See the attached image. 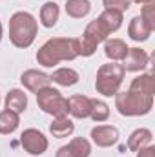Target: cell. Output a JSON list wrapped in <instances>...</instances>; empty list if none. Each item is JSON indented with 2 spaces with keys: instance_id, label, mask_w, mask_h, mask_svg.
<instances>
[{
  "instance_id": "obj_25",
  "label": "cell",
  "mask_w": 155,
  "mask_h": 157,
  "mask_svg": "<svg viewBox=\"0 0 155 157\" xmlns=\"http://www.w3.org/2000/svg\"><path fill=\"white\" fill-rule=\"evenodd\" d=\"M104 9H112V11H119V13H126L131 6V0H102Z\"/></svg>"
},
{
  "instance_id": "obj_27",
  "label": "cell",
  "mask_w": 155,
  "mask_h": 157,
  "mask_svg": "<svg viewBox=\"0 0 155 157\" xmlns=\"http://www.w3.org/2000/svg\"><path fill=\"white\" fill-rule=\"evenodd\" d=\"M55 157H77V155H75V152H73L68 144H64V146H60V148L57 150Z\"/></svg>"
},
{
  "instance_id": "obj_15",
  "label": "cell",
  "mask_w": 155,
  "mask_h": 157,
  "mask_svg": "<svg viewBox=\"0 0 155 157\" xmlns=\"http://www.w3.org/2000/svg\"><path fill=\"white\" fill-rule=\"evenodd\" d=\"M73 132H75V124L70 117H53V122L49 124V133L55 139L71 137Z\"/></svg>"
},
{
  "instance_id": "obj_1",
  "label": "cell",
  "mask_w": 155,
  "mask_h": 157,
  "mask_svg": "<svg viewBox=\"0 0 155 157\" xmlns=\"http://www.w3.org/2000/svg\"><path fill=\"white\" fill-rule=\"evenodd\" d=\"M78 55V39L53 37L46 40L37 51V62L44 68H55L59 62H71Z\"/></svg>"
},
{
  "instance_id": "obj_14",
  "label": "cell",
  "mask_w": 155,
  "mask_h": 157,
  "mask_svg": "<svg viewBox=\"0 0 155 157\" xmlns=\"http://www.w3.org/2000/svg\"><path fill=\"white\" fill-rule=\"evenodd\" d=\"M70 115L75 119H88L91 112V99L86 95H71L70 99Z\"/></svg>"
},
{
  "instance_id": "obj_7",
  "label": "cell",
  "mask_w": 155,
  "mask_h": 157,
  "mask_svg": "<svg viewBox=\"0 0 155 157\" xmlns=\"http://www.w3.org/2000/svg\"><path fill=\"white\" fill-rule=\"evenodd\" d=\"M20 144H22L24 152H28L29 155H42V154H46V150L49 146V141L40 130L26 128L20 135Z\"/></svg>"
},
{
  "instance_id": "obj_4",
  "label": "cell",
  "mask_w": 155,
  "mask_h": 157,
  "mask_svg": "<svg viewBox=\"0 0 155 157\" xmlns=\"http://www.w3.org/2000/svg\"><path fill=\"white\" fill-rule=\"evenodd\" d=\"M124 68L119 62H108L102 64L97 70V78H95V90L97 93L104 97H115V93L120 90V84L124 80Z\"/></svg>"
},
{
  "instance_id": "obj_29",
  "label": "cell",
  "mask_w": 155,
  "mask_h": 157,
  "mask_svg": "<svg viewBox=\"0 0 155 157\" xmlns=\"http://www.w3.org/2000/svg\"><path fill=\"white\" fill-rule=\"evenodd\" d=\"M131 2H135V4H139V6H144V4H150V2H153V0H131Z\"/></svg>"
},
{
  "instance_id": "obj_24",
  "label": "cell",
  "mask_w": 155,
  "mask_h": 157,
  "mask_svg": "<svg viewBox=\"0 0 155 157\" xmlns=\"http://www.w3.org/2000/svg\"><path fill=\"white\" fill-rule=\"evenodd\" d=\"M68 146L75 152L77 157H89L91 155V143L88 139H84V137H73L68 143Z\"/></svg>"
},
{
  "instance_id": "obj_19",
  "label": "cell",
  "mask_w": 155,
  "mask_h": 157,
  "mask_svg": "<svg viewBox=\"0 0 155 157\" xmlns=\"http://www.w3.org/2000/svg\"><path fill=\"white\" fill-rule=\"evenodd\" d=\"M64 11L71 18H84L91 11V2L89 0H68L64 4Z\"/></svg>"
},
{
  "instance_id": "obj_11",
  "label": "cell",
  "mask_w": 155,
  "mask_h": 157,
  "mask_svg": "<svg viewBox=\"0 0 155 157\" xmlns=\"http://www.w3.org/2000/svg\"><path fill=\"white\" fill-rule=\"evenodd\" d=\"M4 106H6V110H11V112L20 115L28 108V93L24 90H20V88L9 90L6 99H4Z\"/></svg>"
},
{
  "instance_id": "obj_16",
  "label": "cell",
  "mask_w": 155,
  "mask_h": 157,
  "mask_svg": "<svg viewBox=\"0 0 155 157\" xmlns=\"http://www.w3.org/2000/svg\"><path fill=\"white\" fill-rule=\"evenodd\" d=\"M153 141V133L148 128H137L135 132H131V135L128 137V150L130 152H139L141 148L152 144Z\"/></svg>"
},
{
  "instance_id": "obj_2",
  "label": "cell",
  "mask_w": 155,
  "mask_h": 157,
  "mask_svg": "<svg viewBox=\"0 0 155 157\" xmlns=\"http://www.w3.org/2000/svg\"><path fill=\"white\" fill-rule=\"evenodd\" d=\"M39 35V22L29 11H17L9 18V40L15 48H29Z\"/></svg>"
},
{
  "instance_id": "obj_26",
  "label": "cell",
  "mask_w": 155,
  "mask_h": 157,
  "mask_svg": "<svg viewBox=\"0 0 155 157\" xmlns=\"http://www.w3.org/2000/svg\"><path fill=\"white\" fill-rule=\"evenodd\" d=\"M141 18H142L152 29H155V4L153 2L142 6V9H141Z\"/></svg>"
},
{
  "instance_id": "obj_13",
  "label": "cell",
  "mask_w": 155,
  "mask_h": 157,
  "mask_svg": "<svg viewBox=\"0 0 155 157\" xmlns=\"http://www.w3.org/2000/svg\"><path fill=\"white\" fill-rule=\"evenodd\" d=\"M130 46L122 39H106L104 40V55L112 62H122L124 57L128 55Z\"/></svg>"
},
{
  "instance_id": "obj_28",
  "label": "cell",
  "mask_w": 155,
  "mask_h": 157,
  "mask_svg": "<svg viewBox=\"0 0 155 157\" xmlns=\"http://www.w3.org/2000/svg\"><path fill=\"white\" fill-rule=\"evenodd\" d=\"M137 157H155V146L153 144H148V146L141 148L137 152Z\"/></svg>"
},
{
  "instance_id": "obj_5",
  "label": "cell",
  "mask_w": 155,
  "mask_h": 157,
  "mask_svg": "<svg viewBox=\"0 0 155 157\" xmlns=\"http://www.w3.org/2000/svg\"><path fill=\"white\" fill-rule=\"evenodd\" d=\"M37 104L39 108L53 117H68L70 115V101L57 90L51 86H46L39 90L37 93Z\"/></svg>"
},
{
  "instance_id": "obj_23",
  "label": "cell",
  "mask_w": 155,
  "mask_h": 157,
  "mask_svg": "<svg viewBox=\"0 0 155 157\" xmlns=\"http://www.w3.org/2000/svg\"><path fill=\"white\" fill-rule=\"evenodd\" d=\"M89 117L93 119L95 122H104L110 119V106L100 101V99H91V112Z\"/></svg>"
},
{
  "instance_id": "obj_9",
  "label": "cell",
  "mask_w": 155,
  "mask_h": 157,
  "mask_svg": "<svg viewBox=\"0 0 155 157\" xmlns=\"http://www.w3.org/2000/svg\"><path fill=\"white\" fill-rule=\"evenodd\" d=\"M148 64H150V55L144 49H141V48H130L128 49V55L122 60L124 71H133V73L146 70Z\"/></svg>"
},
{
  "instance_id": "obj_18",
  "label": "cell",
  "mask_w": 155,
  "mask_h": 157,
  "mask_svg": "<svg viewBox=\"0 0 155 157\" xmlns=\"http://www.w3.org/2000/svg\"><path fill=\"white\" fill-rule=\"evenodd\" d=\"M59 17H60V7H59L57 2L49 0V2L42 4V7H40V24L44 28H47V29L55 28L57 22H59Z\"/></svg>"
},
{
  "instance_id": "obj_30",
  "label": "cell",
  "mask_w": 155,
  "mask_h": 157,
  "mask_svg": "<svg viewBox=\"0 0 155 157\" xmlns=\"http://www.w3.org/2000/svg\"><path fill=\"white\" fill-rule=\"evenodd\" d=\"M2 35H4V28H2V22H0V40H2Z\"/></svg>"
},
{
  "instance_id": "obj_12",
  "label": "cell",
  "mask_w": 155,
  "mask_h": 157,
  "mask_svg": "<svg viewBox=\"0 0 155 157\" xmlns=\"http://www.w3.org/2000/svg\"><path fill=\"white\" fill-rule=\"evenodd\" d=\"M152 33H153V29L141 18V15L133 17L128 24V37L135 42H146L152 37Z\"/></svg>"
},
{
  "instance_id": "obj_17",
  "label": "cell",
  "mask_w": 155,
  "mask_h": 157,
  "mask_svg": "<svg viewBox=\"0 0 155 157\" xmlns=\"http://www.w3.org/2000/svg\"><path fill=\"white\" fill-rule=\"evenodd\" d=\"M49 78H51V82H55L59 86L70 88V86H75L80 80V75H78L77 70H73V68H57L49 75Z\"/></svg>"
},
{
  "instance_id": "obj_3",
  "label": "cell",
  "mask_w": 155,
  "mask_h": 157,
  "mask_svg": "<svg viewBox=\"0 0 155 157\" xmlns=\"http://www.w3.org/2000/svg\"><path fill=\"white\" fill-rule=\"evenodd\" d=\"M115 108L122 117H141L152 112L153 108V95L137 93V91H117Z\"/></svg>"
},
{
  "instance_id": "obj_8",
  "label": "cell",
  "mask_w": 155,
  "mask_h": 157,
  "mask_svg": "<svg viewBox=\"0 0 155 157\" xmlns=\"http://www.w3.org/2000/svg\"><path fill=\"white\" fill-rule=\"evenodd\" d=\"M89 137L93 141V144H97L99 148H110V146H115L119 143V128L112 126V124H99L95 128H91L89 132Z\"/></svg>"
},
{
  "instance_id": "obj_21",
  "label": "cell",
  "mask_w": 155,
  "mask_h": 157,
  "mask_svg": "<svg viewBox=\"0 0 155 157\" xmlns=\"http://www.w3.org/2000/svg\"><path fill=\"white\" fill-rule=\"evenodd\" d=\"M102 24H104V28L110 31V33H115L120 29V26H122V13H119V11H112V9H104L99 17H97Z\"/></svg>"
},
{
  "instance_id": "obj_22",
  "label": "cell",
  "mask_w": 155,
  "mask_h": 157,
  "mask_svg": "<svg viewBox=\"0 0 155 157\" xmlns=\"http://www.w3.org/2000/svg\"><path fill=\"white\" fill-rule=\"evenodd\" d=\"M130 90L137 91V93L153 95V77H152V73H141L139 77H135L130 84Z\"/></svg>"
},
{
  "instance_id": "obj_10",
  "label": "cell",
  "mask_w": 155,
  "mask_h": 157,
  "mask_svg": "<svg viewBox=\"0 0 155 157\" xmlns=\"http://www.w3.org/2000/svg\"><path fill=\"white\" fill-rule=\"evenodd\" d=\"M20 82H22V86L28 91L37 93L39 90H42V88H46V86L51 84V78H49V75H46L44 71H39V70L31 68V70H26L20 75Z\"/></svg>"
},
{
  "instance_id": "obj_6",
  "label": "cell",
  "mask_w": 155,
  "mask_h": 157,
  "mask_svg": "<svg viewBox=\"0 0 155 157\" xmlns=\"http://www.w3.org/2000/svg\"><path fill=\"white\" fill-rule=\"evenodd\" d=\"M110 35H112V33L104 28V24H102L99 18L91 20V22L86 26L82 37L78 39V55H80V57H91V55L97 51V46L102 44Z\"/></svg>"
},
{
  "instance_id": "obj_20",
  "label": "cell",
  "mask_w": 155,
  "mask_h": 157,
  "mask_svg": "<svg viewBox=\"0 0 155 157\" xmlns=\"http://www.w3.org/2000/svg\"><path fill=\"white\" fill-rule=\"evenodd\" d=\"M20 124V115L11 112V110H2L0 112V133L2 135H9L13 133Z\"/></svg>"
}]
</instances>
